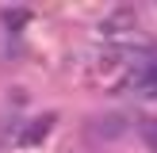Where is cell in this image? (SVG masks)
Instances as JSON below:
<instances>
[{
  "instance_id": "obj_3",
  "label": "cell",
  "mask_w": 157,
  "mask_h": 153,
  "mask_svg": "<svg viewBox=\"0 0 157 153\" xmlns=\"http://www.w3.org/2000/svg\"><path fill=\"white\" fill-rule=\"evenodd\" d=\"M138 134H142V142L150 145V153H157V119H142L138 122Z\"/></svg>"
},
{
  "instance_id": "obj_1",
  "label": "cell",
  "mask_w": 157,
  "mask_h": 153,
  "mask_svg": "<svg viewBox=\"0 0 157 153\" xmlns=\"http://www.w3.org/2000/svg\"><path fill=\"white\" fill-rule=\"evenodd\" d=\"M130 88H134L138 96H146V99H157V58L134 65V73H130Z\"/></svg>"
},
{
  "instance_id": "obj_4",
  "label": "cell",
  "mask_w": 157,
  "mask_h": 153,
  "mask_svg": "<svg viewBox=\"0 0 157 153\" xmlns=\"http://www.w3.org/2000/svg\"><path fill=\"white\" fill-rule=\"evenodd\" d=\"M100 134H107V138H119V134H123V115H111V119H100Z\"/></svg>"
},
{
  "instance_id": "obj_2",
  "label": "cell",
  "mask_w": 157,
  "mask_h": 153,
  "mask_svg": "<svg viewBox=\"0 0 157 153\" xmlns=\"http://www.w3.org/2000/svg\"><path fill=\"white\" fill-rule=\"evenodd\" d=\"M54 119H58V115H42V119H35V122H31V130H23V138H19V142H38V138H42V134H50V126H54Z\"/></svg>"
}]
</instances>
